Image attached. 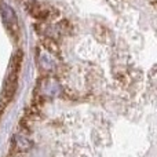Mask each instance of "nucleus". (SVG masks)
I'll return each instance as SVG.
<instances>
[{
    "label": "nucleus",
    "instance_id": "obj_1",
    "mask_svg": "<svg viewBox=\"0 0 157 157\" xmlns=\"http://www.w3.org/2000/svg\"><path fill=\"white\" fill-rule=\"evenodd\" d=\"M21 69V54H17L13 57L10 65L7 69L4 80V90H3V98H4V105H7L13 99L17 90V83H18V75Z\"/></svg>",
    "mask_w": 157,
    "mask_h": 157
},
{
    "label": "nucleus",
    "instance_id": "obj_2",
    "mask_svg": "<svg viewBox=\"0 0 157 157\" xmlns=\"http://www.w3.org/2000/svg\"><path fill=\"white\" fill-rule=\"evenodd\" d=\"M0 13H2L3 22L7 26V29L11 32H17L18 30V19H17V14L13 10V7H10L7 3H2L0 4Z\"/></svg>",
    "mask_w": 157,
    "mask_h": 157
},
{
    "label": "nucleus",
    "instance_id": "obj_3",
    "mask_svg": "<svg viewBox=\"0 0 157 157\" xmlns=\"http://www.w3.org/2000/svg\"><path fill=\"white\" fill-rule=\"evenodd\" d=\"M40 91L43 95L54 97V95H57L59 92V84L55 80H52V78H46L40 84Z\"/></svg>",
    "mask_w": 157,
    "mask_h": 157
}]
</instances>
